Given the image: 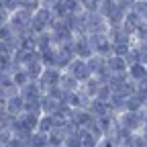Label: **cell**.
I'll list each match as a JSON object with an SVG mask.
<instances>
[{
    "instance_id": "36",
    "label": "cell",
    "mask_w": 147,
    "mask_h": 147,
    "mask_svg": "<svg viewBox=\"0 0 147 147\" xmlns=\"http://www.w3.org/2000/svg\"><path fill=\"white\" fill-rule=\"evenodd\" d=\"M143 63H145V67H147V57H145V59H143Z\"/></svg>"
},
{
    "instance_id": "30",
    "label": "cell",
    "mask_w": 147,
    "mask_h": 147,
    "mask_svg": "<svg viewBox=\"0 0 147 147\" xmlns=\"http://www.w3.org/2000/svg\"><path fill=\"white\" fill-rule=\"evenodd\" d=\"M115 2H117L121 8H125V10H131V8L135 6V2H137V0H115Z\"/></svg>"
},
{
    "instance_id": "16",
    "label": "cell",
    "mask_w": 147,
    "mask_h": 147,
    "mask_svg": "<svg viewBox=\"0 0 147 147\" xmlns=\"http://www.w3.org/2000/svg\"><path fill=\"white\" fill-rule=\"evenodd\" d=\"M61 104H63V102H59L53 94L45 92V94L41 96V115H53V113H55V110H57Z\"/></svg>"
},
{
    "instance_id": "18",
    "label": "cell",
    "mask_w": 147,
    "mask_h": 147,
    "mask_svg": "<svg viewBox=\"0 0 147 147\" xmlns=\"http://www.w3.org/2000/svg\"><path fill=\"white\" fill-rule=\"evenodd\" d=\"M100 86H102V82H100L96 76H90L86 82H82V84H80V90L84 92V94H86L90 100H92V98H96V94H98Z\"/></svg>"
},
{
    "instance_id": "6",
    "label": "cell",
    "mask_w": 147,
    "mask_h": 147,
    "mask_svg": "<svg viewBox=\"0 0 147 147\" xmlns=\"http://www.w3.org/2000/svg\"><path fill=\"white\" fill-rule=\"evenodd\" d=\"M71 47H74V55H76V57H80V59H88L90 55H94V51H92V43H90V37H88V35H74Z\"/></svg>"
},
{
    "instance_id": "1",
    "label": "cell",
    "mask_w": 147,
    "mask_h": 147,
    "mask_svg": "<svg viewBox=\"0 0 147 147\" xmlns=\"http://www.w3.org/2000/svg\"><path fill=\"white\" fill-rule=\"evenodd\" d=\"M31 18H33V12L27 10V8H21L8 16V25L12 29V35L16 37H23L25 33L31 31Z\"/></svg>"
},
{
    "instance_id": "20",
    "label": "cell",
    "mask_w": 147,
    "mask_h": 147,
    "mask_svg": "<svg viewBox=\"0 0 147 147\" xmlns=\"http://www.w3.org/2000/svg\"><path fill=\"white\" fill-rule=\"evenodd\" d=\"M86 65H88V69H90V76H96V74L106 65V57H102V55H90V57L86 59Z\"/></svg>"
},
{
    "instance_id": "2",
    "label": "cell",
    "mask_w": 147,
    "mask_h": 147,
    "mask_svg": "<svg viewBox=\"0 0 147 147\" xmlns=\"http://www.w3.org/2000/svg\"><path fill=\"white\" fill-rule=\"evenodd\" d=\"M117 121L121 129L129 135H135L143 129V119H141V110H123L121 115H117Z\"/></svg>"
},
{
    "instance_id": "26",
    "label": "cell",
    "mask_w": 147,
    "mask_h": 147,
    "mask_svg": "<svg viewBox=\"0 0 147 147\" xmlns=\"http://www.w3.org/2000/svg\"><path fill=\"white\" fill-rule=\"evenodd\" d=\"M2 8L8 12V16L12 14V12H16V10H21L23 8V2L21 0H2Z\"/></svg>"
},
{
    "instance_id": "21",
    "label": "cell",
    "mask_w": 147,
    "mask_h": 147,
    "mask_svg": "<svg viewBox=\"0 0 147 147\" xmlns=\"http://www.w3.org/2000/svg\"><path fill=\"white\" fill-rule=\"evenodd\" d=\"M92 121H94V117H92L86 108H76V110H74V119H71V123L76 125L78 129H80V127H86V125L92 123Z\"/></svg>"
},
{
    "instance_id": "29",
    "label": "cell",
    "mask_w": 147,
    "mask_h": 147,
    "mask_svg": "<svg viewBox=\"0 0 147 147\" xmlns=\"http://www.w3.org/2000/svg\"><path fill=\"white\" fill-rule=\"evenodd\" d=\"M61 147H84V145H82L80 137H78L76 133H74V135H69V137L63 141V145H61Z\"/></svg>"
},
{
    "instance_id": "17",
    "label": "cell",
    "mask_w": 147,
    "mask_h": 147,
    "mask_svg": "<svg viewBox=\"0 0 147 147\" xmlns=\"http://www.w3.org/2000/svg\"><path fill=\"white\" fill-rule=\"evenodd\" d=\"M139 23H141L139 14H137L135 10H129V12L125 14V18H123V25H121V29H123V31H125L127 35H131V37H133V33L137 31Z\"/></svg>"
},
{
    "instance_id": "22",
    "label": "cell",
    "mask_w": 147,
    "mask_h": 147,
    "mask_svg": "<svg viewBox=\"0 0 147 147\" xmlns=\"http://www.w3.org/2000/svg\"><path fill=\"white\" fill-rule=\"evenodd\" d=\"M76 135L80 137V141H82V145H84V147H96V145H98V139H96L94 135H92L86 127L76 129Z\"/></svg>"
},
{
    "instance_id": "11",
    "label": "cell",
    "mask_w": 147,
    "mask_h": 147,
    "mask_svg": "<svg viewBox=\"0 0 147 147\" xmlns=\"http://www.w3.org/2000/svg\"><path fill=\"white\" fill-rule=\"evenodd\" d=\"M25 113V100L21 94H14L10 98H6V115L10 119H16V117H21Z\"/></svg>"
},
{
    "instance_id": "7",
    "label": "cell",
    "mask_w": 147,
    "mask_h": 147,
    "mask_svg": "<svg viewBox=\"0 0 147 147\" xmlns=\"http://www.w3.org/2000/svg\"><path fill=\"white\" fill-rule=\"evenodd\" d=\"M88 37H90V43H92V51H94L96 55H102V57L113 55V43H110L106 33H102V35H88Z\"/></svg>"
},
{
    "instance_id": "24",
    "label": "cell",
    "mask_w": 147,
    "mask_h": 147,
    "mask_svg": "<svg viewBox=\"0 0 147 147\" xmlns=\"http://www.w3.org/2000/svg\"><path fill=\"white\" fill-rule=\"evenodd\" d=\"M53 127H55V121H53L51 115H41L39 117V123H37V131H39V133H45L47 135Z\"/></svg>"
},
{
    "instance_id": "13",
    "label": "cell",
    "mask_w": 147,
    "mask_h": 147,
    "mask_svg": "<svg viewBox=\"0 0 147 147\" xmlns=\"http://www.w3.org/2000/svg\"><path fill=\"white\" fill-rule=\"evenodd\" d=\"M127 67L129 63L125 61V57H121V55H108L106 57V69L110 74H127Z\"/></svg>"
},
{
    "instance_id": "33",
    "label": "cell",
    "mask_w": 147,
    "mask_h": 147,
    "mask_svg": "<svg viewBox=\"0 0 147 147\" xmlns=\"http://www.w3.org/2000/svg\"><path fill=\"white\" fill-rule=\"evenodd\" d=\"M139 133H141V135H143V139H145V141H147V125H145V127H143V129H141V131H139Z\"/></svg>"
},
{
    "instance_id": "14",
    "label": "cell",
    "mask_w": 147,
    "mask_h": 147,
    "mask_svg": "<svg viewBox=\"0 0 147 147\" xmlns=\"http://www.w3.org/2000/svg\"><path fill=\"white\" fill-rule=\"evenodd\" d=\"M127 76H129V80H133L135 84L147 80V67H145V63H143V61L131 63V65L127 67Z\"/></svg>"
},
{
    "instance_id": "3",
    "label": "cell",
    "mask_w": 147,
    "mask_h": 147,
    "mask_svg": "<svg viewBox=\"0 0 147 147\" xmlns=\"http://www.w3.org/2000/svg\"><path fill=\"white\" fill-rule=\"evenodd\" d=\"M53 18H55V14H53L51 8L39 6V8L33 12V18H31V33L39 35V33H43V31H49V25H51Z\"/></svg>"
},
{
    "instance_id": "19",
    "label": "cell",
    "mask_w": 147,
    "mask_h": 147,
    "mask_svg": "<svg viewBox=\"0 0 147 147\" xmlns=\"http://www.w3.org/2000/svg\"><path fill=\"white\" fill-rule=\"evenodd\" d=\"M57 88H61L65 94H69V92H76V90H80V82L74 78V76H69L67 71H61V78H59V84H57Z\"/></svg>"
},
{
    "instance_id": "31",
    "label": "cell",
    "mask_w": 147,
    "mask_h": 147,
    "mask_svg": "<svg viewBox=\"0 0 147 147\" xmlns=\"http://www.w3.org/2000/svg\"><path fill=\"white\" fill-rule=\"evenodd\" d=\"M0 23H8V12L4 8H0Z\"/></svg>"
},
{
    "instance_id": "9",
    "label": "cell",
    "mask_w": 147,
    "mask_h": 147,
    "mask_svg": "<svg viewBox=\"0 0 147 147\" xmlns=\"http://www.w3.org/2000/svg\"><path fill=\"white\" fill-rule=\"evenodd\" d=\"M18 94L23 96L25 102H39L41 96H43V90H41V86H39L37 80H31V82H27L21 90H18Z\"/></svg>"
},
{
    "instance_id": "37",
    "label": "cell",
    "mask_w": 147,
    "mask_h": 147,
    "mask_svg": "<svg viewBox=\"0 0 147 147\" xmlns=\"http://www.w3.org/2000/svg\"><path fill=\"white\" fill-rule=\"evenodd\" d=\"M137 2H147V0H137Z\"/></svg>"
},
{
    "instance_id": "12",
    "label": "cell",
    "mask_w": 147,
    "mask_h": 147,
    "mask_svg": "<svg viewBox=\"0 0 147 147\" xmlns=\"http://www.w3.org/2000/svg\"><path fill=\"white\" fill-rule=\"evenodd\" d=\"M86 110H88V113L94 117V119H100V117H106V115H113V113H110V104H108V102H102V100H98V98H92V100L88 102Z\"/></svg>"
},
{
    "instance_id": "34",
    "label": "cell",
    "mask_w": 147,
    "mask_h": 147,
    "mask_svg": "<svg viewBox=\"0 0 147 147\" xmlns=\"http://www.w3.org/2000/svg\"><path fill=\"white\" fill-rule=\"evenodd\" d=\"M6 78V74H2V71H0V86H2V80Z\"/></svg>"
},
{
    "instance_id": "32",
    "label": "cell",
    "mask_w": 147,
    "mask_h": 147,
    "mask_svg": "<svg viewBox=\"0 0 147 147\" xmlns=\"http://www.w3.org/2000/svg\"><path fill=\"white\" fill-rule=\"evenodd\" d=\"M141 119H143V127H145V125H147V106L141 108Z\"/></svg>"
},
{
    "instance_id": "8",
    "label": "cell",
    "mask_w": 147,
    "mask_h": 147,
    "mask_svg": "<svg viewBox=\"0 0 147 147\" xmlns=\"http://www.w3.org/2000/svg\"><path fill=\"white\" fill-rule=\"evenodd\" d=\"M63 71H67L69 76H74L80 84L90 78V69H88V65H86V59H80V57H74V59L67 63V67H65Z\"/></svg>"
},
{
    "instance_id": "25",
    "label": "cell",
    "mask_w": 147,
    "mask_h": 147,
    "mask_svg": "<svg viewBox=\"0 0 147 147\" xmlns=\"http://www.w3.org/2000/svg\"><path fill=\"white\" fill-rule=\"evenodd\" d=\"M29 147H49L47 135H45V133H39V131L31 133V137H29Z\"/></svg>"
},
{
    "instance_id": "15",
    "label": "cell",
    "mask_w": 147,
    "mask_h": 147,
    "mask_svg": "<svg viewBox=\"0 0 147 147\" xmlns=\"http://www.w3.org/2000/svg\"><path fill=\"white\" fill-rule=\"evenodd\" d=\"M88 102H90V98L84 94L82 90L69 92L67 98H65V104H67V106H71L74 110H76V108H86V106H88Z\"/></svg>"
},
{
    "instance_id": "23",
    "label": "cell",
    "mask_w": 147,
    "mask_h": 147,
    "mask_svg": "<svg viewBox=\"0 0 147 147\" xmlns=\"http://www.w3.org/2000/svg\"><path fill=\"white\" fill-rule=\"evenodd\" d=\"M43 69H45V65L41 63V59H33V61H29L25 65V71L29 74L31 80H39V76L43 74Z\"/></svg>"
},
{
    "instance_id": "27",
    "label": "cell",
    "mask_w": 147,
    "mask_h": 147,
    "mask_svg": "<svg viewBox=\"0 0 147 147\" xmlns=\"http://www.w3.org/2000/svg\"><path fill=\"white\" fill-rule=\"evenodd\" d=\"M110 96H113V88H110L108 84H102V86H100V90H98V94H96V98H98V100H102V102H108V100H110Z\"/></svg>"
},
{
    "instance_id": "4",
    "label": "cell",
    "mask_w": 147,
    "mask_h": 147,
    "mask_svg": "<svg viewBox=\"0 0 147 147\" xmlns=\"http://www.w3.org/2000/svg\"><path fill=\"white\" fill-rule=\"evenodd\" d=\"M108 23L100 12H86V35H102L108 33Z\"/></svg>"
},
{
    "instance_id": "35",
    "label": "cell",
    "mask_w": 147,
    "mask_h": 147,
    "mask_svg": "<svg viewBox=\"0 0 147 147\" xmlns=\"http://www.w3.org/2000/svg\"><path fill=\"white\" fill-rule=\"evenodd\" d=\"M21 2H23V6H25V4H29V2H35V0H21Z\"/></svg>"
},
{
    "instance_id": "5",
    "label": "cell",
    "mask_w": 147,
    "mask_h": 147,
    "mask_svg": "<svg viewBox=\"0 0 147 147\" xmlns=\"http://www.w3.org/2000/svg\"><path fill=\"white\" fill-rule=\"evenodd\" d=\"M59 78H61V69L59 67H45L43 74L39 76V80H37L39 86H41V90H43V94L57 86L59 84Z\"/></svg>"
},
{
    "instance_id": "28",
    "label": "cell",
    "mask_w": 147,
    "mask_h": 147,
    "mask_svg": "<svg viewBox=\"0 0 147 147\" xmlns=\"http://www.w3.org/2000/svg\"><path fill=\"white\" fill-rule=\"evenodd\" d=\"M96 147H121V145H119V141H117L115 137L102 135V137L98 139V145H96Z\"/></svg>"
},
{
    "instance_id": "10",
    "label": "cell",
    "mask_w": 147,
    "mask_h": 147,
    "mask_svg": "<svg viewBox=\"0 0 147 147\" xmlns=\"http://www.w3.org/2000/svg\"><path fill=\"white\" fill-rule=\"evenodd\" d=\"M76 57L74 55V47L71 43H63V45H57V53H55V67H59L61 71L67 67V63Z\"/></svg>"
}]
</instances>
